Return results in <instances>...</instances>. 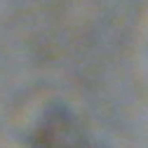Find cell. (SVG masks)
I'll return each instance as SVG.
<instances>
[{
  "label": "cell",
  "instance_id": "cell-1",
  "mask_svg": "<svg viewBox=\"0 0 148 148\" xmlns=\"http://www.w3.org/2000/svg\"><path fill=\"white\" fill-rule=\"evenodd\" d=\"M87 141L82 125L64 103L42 108L28 132L31 148H82Z\"/></svg>",
  "mask_w": 148,
  "mask_h": 148
},
{
  "label": "cell",
  "instance_id": "cell-2",
  "mask_svg": "<svg viewBox=\"0 0 148 148\" xmlns=\"http://www.w3.org/2000/svg\"><path fill=\"white\" fill-rule=\"evenodd\" d=\"M82 148H103V146H99V143H94V141H92V139H89V141H87V143H85Z\"/></svg>",
  "mask_w": 148,
  "mask_h": 148
}]
</instances>
